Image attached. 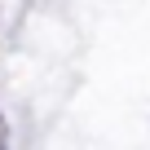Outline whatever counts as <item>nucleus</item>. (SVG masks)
Returning <instances> with one entry per match:
<instances>
[{
  "instance_id": "obj_1",
  "label": "nucleus",
  "mask_w": 150,
  "mask_h": 150,
  "mask_svg": "<svg viewBox=\"0 0 150 150\" xmlns=\"http://www.w3.org/2000/svg\"><path fill=\"white\" fill-rule=\"evenodd\" d=\"M0 150H9V124H5V115H0Z\"/></svg>"
}]
</instances>
